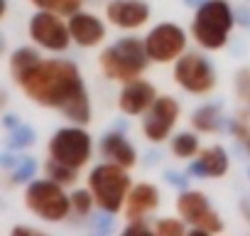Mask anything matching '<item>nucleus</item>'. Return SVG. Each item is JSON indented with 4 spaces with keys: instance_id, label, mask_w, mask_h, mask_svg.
Segmentation results:
<instances>
[{
    "instance_id": "f257e3e1",
    "label": "nucleus",
    "mask_w": 250,
    "mask_h": 236,
    "mask_svg": "<svg viewBox=\"0 0 250 236\" xmlns=\"http://www.w3.org/2000/svg\"><path fill=\"white\" fill-rule=\"evenodd\" d=\"M25 96L40 106L57 108L66 121L86 126L91 121V103L81 81V71L69 59H40L15 81Z\"/></svg>"
},
{
    "instance_id": "f03ea898",
    "label": "nucleus",
    "mask_w": 250,
    "mask_h": 236,
    "mask_svg": "<svg viewBox=\"0 0 250 236\" xmlns=\"http://www.w3.org/2000/svg\"><path fill=\"white\" fill-rule=\"evenodd\" d=\"M147 62H150V54L145 49V40H138V37L118 40L115 45L105 47L98 59L103 76L118 84L140 79L147 69Z\"/></svg>"
},
{
    "instance_id": "7ed1b4c3",
    "label": "nucleus",
    "mask_w": 250,
    "mask_h": 236,
    "mask_svg": "<svg viewBox=\"0 0 250 236\" xmlns=\"http://www.w3.org/2000/svg\"><path fill=\"white\" fill-rule=\"evenodd\" d=\"M88 189L96 197V204L105 212V214H115L125 207L133 182L128 175V167H123L118 163H101L91 170L88 175Z\"/></svg>"
},
{
    "instance_id": "20e7f679",
    "label": "nucleus",
    "mask_w": 250,
    "mask_h": 236,
    "mask_svg": "<svg viewBox=\"0 0 250 236\" xmlns=\"http://www.w3.org/2000/svg\"><path fill=\"white\" fill-rule=\"evenodd\" d=\"M235 25V15L226 0H206L191 20V37L204 49H221Z\"/></svg>"
},
{
    "instance_id": "39448f33",
    "label": "nucleus",
    "mask_w": 250,
    "mask_h": 236,
    "mask_svg": "<svg viewBox=\"0 0 250 236\" xmlns=\"http://www.w3.org/2000/svg\"><path fill=\"white\" fill-rule=\"evenodd\" d=\"M25 204L27 209L44 219V221H62L71 207V194L64 192V185H59L57 180H35L30 182L27 192H25Z\"/></svg>"
},
{
    "instance_id": "423d86ee",
    "label": "nucleus",
    "mask_w": 250,
    "mask_h": 236,
    "mask_svg": "<svg viewBox=\"0 0 250 236\" xmlns=\"http://www.w3.org/2000/svg\"><path fill=\"white\" fill-rule=\"evenodd\" d=\"M91 136L79 128V126H71V128H59L52 141H49V158L62 163V165H69L74 170L83 167L91 158Z\"/></svg>"
},
{
    "instance_id": "0eeeda50",
    "label": "nucleus",
    "mask_w": 250,
    "mask_h": 236,
    "mask_svg": "<svg viewBox=\"0 0 250 236\" xmlns=\"http://www.w3.org/2000/svg\"><path fill=\"white\" fill-rule=\"evenodd\" d=\"M174 81L189 94H211L216 89V71L204 54L184 52L174 64Z\"/></svg>"
},
{
    "instance_id": "6e6552de",
    "label": "nucleus",
    "mask_w": 250,
    "mask_h": 236,
    "mask_svg": "<svg viewBox=\"0 0 250 236\" xmlns=\"http://www.w3.org/2000/svg\"><path fill=\"white\" fill-rule=\"evenodd\" d=\"M177 212L187 224L194 226V234H218V231H223V221H221L218 212L211 209L204 192L184 189L177 197Z\"/></svg>"
},
{
    "instance_id": "1a4fd4ad",
    "label": "nucleus",
    "mask_w": 250,
    "mask_h": 236,
    "mask_svg": "<svg viewBox=\"0 0 250 236\" xmlns=\"http://www.w3.org/2000/svg\"><path fill=\"white\" fill-rule=\"evenodd\" d=\"M145 49L150 54V62H157V64L177 62L187 49V32L179 25L162 23L152 27L150 35L145 37Z\"/></svg>"
},
{
    "instance_id": "9d476101",
    "label": "nucleus",
    "mask_w": 250,
    "mask_h": 236,
    "mask_svg": "<svg viewBox=\"0 0 250 236\" xmlns=\"http://www.w3.org/2000/svg\"><path fill=\"white\" fill-rule=\"evenodd\" d=\"M59 18L62 15L52 13V10H40L37 15H32V20H30L32 42L49 52H64L69 47V42H74V40H71L69 23H64Z\"/></svg>"
},
{
    "instance_id": "9b49d317",
    "label": "nucleus",
    "mask_w": 250,
    "mask_h": 236,
    "mask_svg": "<svg viewBox=\"0 0 250 236\" xmlns=\"http://www.w3.org/2000/svg\"><path fill=\"white\" fill-rule=\"evenodd\" d=\"M179 103L172 96H157L155 103L147 108L145 118H143V136L150 143H162L172 136L177 121H179Z\"/></svg>"
},
{
    "instance_id": "f8f14e48",
    "label": "nucleus",
    "mask_w": 250,
    "mask_h": 236,
    "mask_svg": "<svg viewBox=\"0 0 250 236\" xmlns=\"http://www.w3.org/2000/svg\"><path fill=\"white\" fill-rule=\"evenodd\" d=\"M105 18L120 30H138L150 20V5L143 0H110L105 5Z\"/></svg>"
},
{
    "instance_id": "ddd939ff",
    "label": "nucleus",
    "mask_w": 250,
    "mask_h": 236,
    "mask_svg": "<svg viewBox=\"0 0 250 236\" xmlns=\"http://www.w3.org/2000/svg\"><path fill=\"white\" fill-rule=\"evenodd\" d=\"M155 98H157L155 86L150 81L135 79V81H128V84H125V89L120 91L118 106H120V111L125 116H143L155 103Z\"/></svg>"
},
{
    "instance_id": "4468645a",
    "label": "nucleus",
    "mask_w": 250,
    "mask_h": 236,
    "mask_svg": "<svg viewBox=\"0 0 250 236\" xmlns=\"http://www.w3.org/2000/svg\"><path fill=\"white\" fill-rule=\"evenodd\" d=\"M69 30H71V40L79 47H96L105 40V25L91 13L79 10L69 15Z\"/></svg>"
},
{
    "instance_id": "2eb2a0df",
    "label": "nucleus",
    "mask_w": 250,
    "mask_h": 236,
    "mask_svg": "<svg viewBox=\"0 0 250 236\" xmlns=\"http://www.w3.org/2000/svg\"><path fill=\"white\" fill-rule=\"evenodd\" d=\"M160 207V189L150 182H140L130 189L128 199H125V219H145L150 212Z\"/></svg>"
},
{
    "instance_id": "dca6fc26",
    "label": "nucleus",
    "mask_w": 250,
    "mask_h": 236,
    "mask_svg": "<svg viewBox=\"0 0 250 236\" xmlns=\"http://www.w3.org/2000/svg\"><path fill=\"white\" fill-rule=\"evenodd\" d=\"M228 153L221 145H211L199 150V160L189 167V175L196 177H223L228 172Z\"/></svg>"
},
{
    "instance_id": "f3484780",
    "label": "nucleus",
    "mask_w": 250,
    "mask_h": 236,
    "mask_svg": "<svg viewBox=\"0 0 250 236\" xmlns=\"http://www.w3.org/2000/svg\"><path fill=\"white\" fill-rule=\"evenodd\" d=\"M101 153H103V158H108L110 163H118V165L128 167V170L138 163L135 148L128 143V138H125L123 133H108V136H103V141H101Z\"/></svg>"
},
{
    "instance_id": "a211bd4d",
    "label": "nucleus",
    "mask_w": 250,
    "mask_h": 236,
    "mask_svg": "<svg viewBox=\"0 0 250 236\" xmlns=\"http://www.w3.org/2000/svg\"><path fill=\"white\" fill-rule=\"evenodd\" d=\"M191 126L196 133H216L221 131V108L218 106H201L191 116Z\"/></svg>"
},
{
    "instance_id": "6ab92c4d",
    "label": "nucleus",
    "mask_w": 250,
    "mask_h": 236,
    "mask_svg": "<svg viewBox=\"0 0 250 236\" xmlns=\"http://www.w3.org/2000/svg\"><path fill=\"white\" fill-rule=\"evenodd\" d=\"M40 59H42V54H40L37 49H32V47H20V49H15L13 57H10V74H13V79L18 81V79H20L27 69H32Z\"/></svg>"
},
{
    "instance_id": "aec40b11",
    "label": "nucleus",
    "mask_w": 250,
    "mask_h": 236,
    "mask_svg": "<svg viewBox=\"0 0 250 236\" xmlns=\"http://www.w3.org/2000/svg\"><path fill=\"white\" fill-rule=\"evenodd\" d=\"M172 153L182 160L187 158H194L199 153V138L194 133H177L172 138Z\"/></svg>"
},
{
    "instance_id": "412c9836",
    "label": "nucleus",
    "mask_w": 250,
    "mask_h": 236,
    "mask_svg": "<svg viewBox=\"0 0 250 236\" xmlns=\"http://www.w3.org/2000/svg\"><path fill=\"white\" fill-rule=\"evenodd\" d=\"M30 3L40 10H52V13H59V15H74V13L81 10L83 0H30Z\"/></svg>"
},
{
    "instance_id": "4be33fe9",
    "label": "nucleus",
    "mask_w": 250,
    "mask_h": 236,
    "mask_svg": "<svg viewBox=\"0 0 250 236\" xmlns=\"http://www.w3.org/2000/svg\"><path fill=\"white\" fill-rule=\"evenodd\" d=\"M47 175L52 177V180H57L59 185H71L74 180H76V170L74 167H69V165H62V163H57V160H49L47 163Z\"/></svg>"
},
{
    "instance_id": "5701e85b",
    "label": "nucleus",
    "mask_w": 250,
    "mask_h": 236,
    "mask_svg": "<svg viewBox=\"0 0 250 236\" xmlns=\"http://www.w3.org/2000/svg\"><path fill=\"white\" fill-rule=\"evenodd\" d=\"M93 204H96V197H93L91 189H76V192L71 194V207H74V212L81 214V216H86V214L93 209Z\"/></svg>"
},
{
    "instance_id": "b1692460",
    "label": "nucleus",
    "mask_w": 250,
    "mask_h": 236,
    "mask_svg": "<svg viewBox=\"0 0 250 236\" xmlns=\"http://www.w3.org/2000/svg\"><path fill=\"white\" fill-rule=\"evenodd\" d=\"M32 143H35V131L30 126H15L13 128V133H10V148L22 150V148H27Z\"/></svg>"
},
{
    "instance_id": "393cba45",
    "label": "nucleus",
    "mask_w": 250,
    "mask_h": 236,
    "mask_svg": "<svg viewBox=\"0 0 250 236\" xmlns=\"http://www.w3.org/2000/svg\"><path fill=\"white\" fill-rule=\"evenodd\" d=\"M187 221L182 219H160L157 221V226H155V231L160 234V236H184L187 234V226H184Z\"/></svg>"
},
{
    "instance_id": "a878e982",
    "label": "nucleus",
    "mask_w": 250,
    "mask_h": 236,
    "mask_svg": "<svg viewBox=\"0 0 250 236\" xmlns=\"http://www.w3.org/2000/svg\"><path fill=\"white\" fill-rule=\"evenodd\" d=\"M235 96L250 108V69H240L235 74Z\"/></svg>"
},
{
    "instance_id": "bb28decb",
    "label": "nucleus",
    "mask_w": 250,
    "mask_h": 236,
    "mask_svg": "<svg viewBox=\"0 0 250 236\" xmlns=\"http://www.w3.org/2000/svg\"><path fill=\"white\" fill-rule=\"evenodd\" d=\"M230 133L240 141V143H245L248 141V136H250V118H248V111L245 113H240L235 121L230 123Z\"/></svg>"
},
{
    "instance_id": "cd10ccee",
    "label": "nucleus",
    "mask_w": 250,
    "mask_h": 236,
    "mask_svg": "<svg viewBox=\"0 0 250 236\" xmlns=\"http://www.w3.org/2000/svg\"><path fill=\"white\" fill-rule=\"evenodd\" d=\"M35 170H37V163H35L32 158H25V160L18 165V170H15L13 180H15V182H27V180L35 175Z\"/></svg>"
},
{
    "instance_id": "c85d7f7f",
    "label": "nucleus",
    "mask_w": 250,
    "mask_h": 236,
    "mask_svg": "<svg viewBox=\"0 0 250 236\" xmlns=\"http://www.w3.org/2000/svg\"><path fill=\"white\" fill-rule=\"evenodd\" d=\"M152 229L143 221V219H135V221H130L128 226H125V234H150Z\"/></svg>"
},
{
    "instance_id": "c756f323",
    "label": "nucleus",
    "mask_w": 250,
    "mask_h": 236,
    "mask_svg": "<svg viewBox=\"0 0 250 236\" xmlns=\"http://www.w3.org/2000/svg\"><path fill=\"white\" fill-rule=\"evenodd\" d=\"M167 180H169L172 185H179V187H187V180H184L182 175H174V172H167Z\"/></svg>"
},
{
    "instance_id": "7c9ffc66",
    "label": "nucleus",
    "mask_w": 250,
    "mask_h": 236,
    "mask_svg": "<svg viewBox=\"0 0 250 236\" xmlns=\"http://www.w3.org/2000/svg\"><path fill=\"white\" fill-rule=\"evenodd\" d=\"M245 148H248V153H250V136H248V141H245Z\"/></svg>"
},
{
    "instance_id": "2f4dec72",
    "label": "nucleus",
    "mask_w": 250,
    "mask_h": 236,
    "mask_svg": "<svg viewBox=\"0 0 250 236\" xmlns=\"http://www.w3.org/2000/svg\"><path fill=\"white\" fill-rule=\"evenodd\" d=\"M248 175H250V167H248Z\"/></svg>"
}]
</instances>
